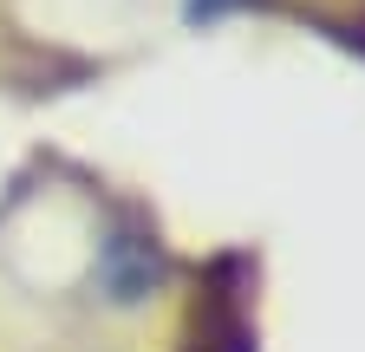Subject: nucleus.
<instances>
[{
    "mask_svg": "<svg viewBox=\"0 0 365 352\" xmlns=\"http://www.w3.org/2000/svg\"><path fill=\"white\" fill-rule=\"evenodd\" d=\"M176 254L144 209L33 163L0 202V352H130L176 306Z\"/></svg>",
    "mask_w": 365,
    "mask_h": 352,
    "instance_id": "obj_1",
    "label": "nucleus"
},
{
    "mask_svg": "<svg viewBox=\"0 0 365 352\" xmlns=\"http://www.w3.org/2000/svg\"><path fill=\"white\" fill-rule=\"evenodd\" d=\"M242 7H255V0H182V20L190 26H215V20L242 14Z\"/></svg>",
    "mask_w": 365,
    "mask_h": 352,
    "instance_id": "obj_2",
    "label": "nucleus"
}]
</instances>
